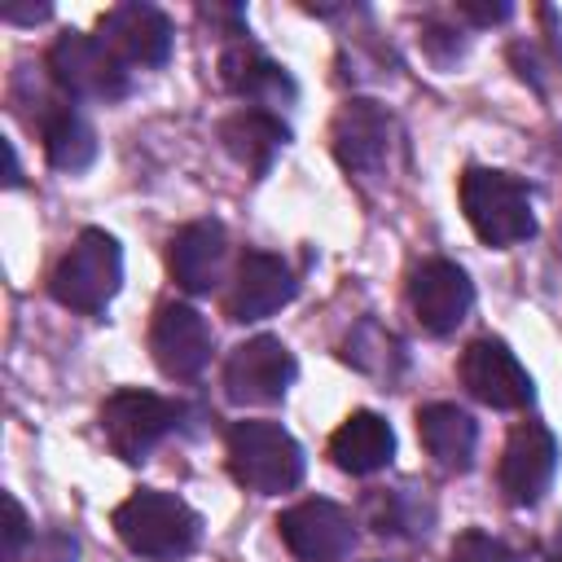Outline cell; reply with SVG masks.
I'll return each mask as SVG.
<instances>
[{"label":"cell","mask_w":562,"mask_h":562,"mask_svg":"<svg viewBox=\"0 0 562 562\" xmlns=\"http://www.w3.org/2000/svg\"><path fill=\"white\" fill-rule=\"evenodd\" d=\"M290 140V127L272 110H237L220 123V145L255 176H263L277 158V149Z\"/></svg>","instance_id":"44dd1931"},{"label":"cell","mask_w":562,"mask_h":562,"mask_svg":"<svg viewBox=\"0 0 562 562\" xmlns=\"http://www.w3.org/2000/svg\"><path fill=\"white\" fill-rule=\"evenodd\" d=\"M220 83L233 97L255 101V110H268L277 101H294V79L263 48H255L250 40H233L220 53Z\"/></svg>","instance_id":"ac0fdd59"},{"label":"cell","mask_w":562,"mask_h":562,"mask_svg":"<svg viewBox=\"0 0 562 562\" xmlns=\"http://www.w3.org/2000/svg\"><path fill=\"white\" fill-rule=\"evenodd\" d=\"M461 382L465 391L487 408H527L536 400L531 373L518 364V356L501 338H474L461 351Z\"/></svg>","instance_id":"9c48e42d"},{"label":"cell","mask_w":562,"mask_h":562,"mask_svg":"<svg viewBox=\"0 0 562 562\" xmlns=\"http://www.w3.org/2000/svg\"><path fill=\"white\" fill-rule=\"evenodd\" d=\"M26 540H31L26 509L18 505V496H13V492H4V549H0V558H4V562H18V558H22V549H26Z\"/></svg>","instance_id":"cb8c5ba5"},{"label":"cell","mask_w":562,"mask_h":562,"mask_svg":"<svg viewBox=\"0 0 562 562\" xmlns=\"http://www.w3.org/2000/svg\"><path fill=\"white\" fill-rule=\"evenodd\" d=\"M176 417H180V404H171L154 391L127 386L101 404V435L114 448V457L136 465L176 430Z\"/></svg>","instance_id":"8992f818"},{"label":"cell","mask_w":562,"mask_h":562,"mask_svg":"<svg viewBox=\"0 0 562 562\" xmlns=\"http://www.w3.org/2000/svg\"><path fill=\"white\" fill-rule=\"evenodd\" d=\"M299 294V281L290 272V263L281 255L268 250H246L233 277V290L224 299V312L233 321H263L272 312H281L290 299Z\"/></svg>","instance_id":"9a60e30c"},{"label":"cell","mask_w":562,"mask_h":562,"mask_svg":"<svg viewBox=\"0 0 562 562\" xmlns=\"http://www.w3.org/2000/svg\"><path fill=\"white\" fill-rule=\"evenodd\" d=\"M0 149H4V184L13 189V184H22V167H18V154H13V140H0Z\"/></svg>","instance_id":"83f0119b"},{"label":"cell","mask_w":562,"mask_h":562,"mask_svg":"<svg viewBox=\"0 0 562 562\" xmlns=\"http://www.w3.org/2000/svg\"><path fill=\"white\" fill-rule=\"evenodd\" d=\"M101 40L132 66H162L171 57V22L162 9L127 0L105 9L101 18Z\"/></svg>","instance_id":"2e32d148"},{"label":"cell","mask_w":562,"mask_h":562,"mask_svg":"<svg viewBox=\"0 0 562 562\" xmlns=\"http://www.w3.org/2000/svg\"><path fill=\"white\" fill-rule=\"evenodd\" d=\"M417 439L426 448V457L443 470V474H465L474 465V443H479V426L465 408L457 404H426L417 408Z\"/></svg>","instance_id":"d6986e66"},{"label":"cell","mask_w":562,"mask_h":562,"mask_svg":"<svg viewBox=\"0 0 562 562\" xmlns=\"http://www.w3.org/2000/svg\"><path fill=\"white\" fill-rule=\"evenodd\" d=\"M149 351L167 378H198L202 364L211 360L206 316L189 303H162L154 316V329H149Z\"/></svg>","instance_id":"4fadbf2b"},{"label":"cell","mask_w":562,"mask_h":562,"mask_svg":"<svg viewBox=\"0 0 562 562\" xmlns=\"http://www.w3.org/2000/svg\"><path fill=\"white\" fill-rule=\"evenodd\" d=\"M549 562H562V522L553 531V544H549Z\"/></svg>","instance_id":"f1b7e54d"},{"label":"cell","mask_w":562,"mask_h":562,"mask_svg":"<svg viewBox=\"0 0 562 562\" xmlns=\"http://www.w3.org/2000/svg\"><path fill=\"white\" fill-rule=\"evenodd\" d=\"M452 562H518V553H514L505 540H496V536L470 527V531H461V536L452 540Z\"/></svg>","instance_id":"603a6c76"},{"label":"cell","mask_w":562,"mask_h":562,"mask_svg":"<svg viewBox=\"0 0 562 562\" xmlns=\"http://www.w3.org/2000/svg\"><path fill=\"white\" fill-rule=\"evenodd\" d=\"M391 136H395L391 110L378 105V101L356 97L334 119V158L356 180H382L386 158H391Z\"/></svg>","instance_id":"ba28073f"},{"label":"cell","mask_w":562,"mask_h":562,"mask_svg":"<svg viewBox=\"0 0 562 562\" xmlns=\"http://www.w3.org/2000/svg\"><path fill=\"white\" fill-rule=\"evenodd\" d=\"M558 470V439L544 422H518L501 452V492L514 505H536Z\"/></svg>","instance_id":"8fae6325"},{"label":"cell","mask_w":562,"mask_h":562,"mask_svg":"<svg viewBox=\"0 0 562 562\" xmlns=\"http://www.w3.org/2000/svg\"><path fill=\"white\" fill-rule=\"evenodd\" d=\"M461 211L470 220V228L479 233V241L505 250L518 246L536 233V215H531V193L518 176L496 171V167H465L461 176Z\"/></svg>","instance_id":"7a4b0ae2"},{"label":"cell","mask_w":562,"mask_h":562,"mask_svg":"<svg viewBox=\"0 0 562 562\" xmlns=\"http://www.w3.org/2000/svg\"><path fill=\"white\" fill-rule=\"evenodd\" d=\"M342 360L356 364V369H364V373L391 378V364H386V360H400V342H395L382 325L360 321V325L347 334V342H342Z\"/></svg>","instance_id":"7402d4cb"},{"label":"cell","mask_w":562,"mask_h":562,"mask_svg":"<svg viewBox=\"0 0 562 562\" xmlns=\"http://www.w3.org/2000/svg\"><path fill=\"white\" fill-rule=\"evenodd\" d=\"M457 13H465V18L479 22V26H492V22H505L514 9H509V4H474V0H461Z\"/></svg>","instance_id":"484cf974"},{"label":"cell","mask_w":562,"mask_h":562,"mask_svg":"<svg viewBox=\"0 0 562 562\" xmlns=\"http://www.w3.org/2000/svg\"><path fill=\"white\" fill-rule=\"evenodd\" d=\"M114 531L140 558H149V562H176V558H189L198 549L202 518L176 492L140 487V492H132L114 509Z\"/></svg>","instance_id":"6da1fadb"},{"label":"cell","mask_w":562,"mask_h":562,"mask_svg":"<svg viewBox=\"0 0 562 562\" xmlns=\"http://www.w3.org/2000/svg\"><path fill=\"white\" fill-rule=\"evenodd\" d=\"M408 303L426 334H452L474 307V285L452 259H426L408 281Z\"/></svg>","instance_id":"7c38bea8"},{"label":"cell","mask_w":562,"mask_h":562,"mask_svg":"<svg viewBox=\"0 0 562 562\" xmlns=\"http://www.w3.org/2000/svg\"><path fill=\"white\" fill-rule=\"evenodd\" d=\"M224 259H228V237L220 220H193L171 237L167 263L171 277L189 290V294H211L224 277Z\"/></svg>","instance_id":"e0dca14e"},{"label":"cell","mask_w":562,"mask_h":562,"mask_svg":"<svg viewBox=\"0 0 562 562\" xmlns=\"http://www.w3.org/2000/svg\"><path fill=\"white\" fill-rule=\"evenodd\" d=\"M48 13H53L48 4H35V9H18V4H4V9H0V18H4V22H44Z\"/></svg>","instance_id":"4316f807"},{"label":"cell","mask_w":562,"mask_h":562,"mask_svg":"<svg viewBox=\"0 0 562 562\" xmlns=\"http://www.w3.org/2000/svg\"><path fill=\"white\" fill-rule=\"evenodd\" d=\"M31 101H35V114H31L26 123L40 127L48 162H53L57 171H83V167H92V158H97V132H92V123L66 101V92H61V88H57V92L35 88Z\"/></svg>","instance_id":"5bb4252c"},{"label":"cell","mask_w":562,"mask_h":562,"mask_svg":"<svg viewBox=\"0 0 562 562\" xmlns=\"http://www.w3.org/2000/svg\"><path fill=\"white\" fill-rule=\"evenodd\" d=\"M303 448L277 422H237L228 430V474L259 496L290 492L303 479Z\"/></svg>","instance_id":"277c9868"},{"label":"cell","mask_w":562,"mask_h":562,"mask_svg":"<svg viewBox=\"0 0 562 562\" xmlns=\"http://www.w3.org/2000/svg\"><path fill=\"white\" fill-rule=\"evenodd\" d=\"M294 378H299L294 351L281 338L259 334V338H246L241 347H233V356L224 364V395L233 404H277Z\"/></svg>","instance_id":"52a82bcc"},{"label":"cell","mask_w":562,"mask_h":562,"mask_svg":"<svg viewBox=\"0 0 562 562\" xmlns=\"http://www.w3.org/2000/svg\"><path fill=\"white\" fill-rule=\"evenodd\" d=\"M285 549L299 562H347L356 544V522L334 501H299L277 518Z\"/></svg>","instance_id":"30bf717a"},{"label":"cell","mask_w":562,"mask_h":562,"mask_svg":"<svg viewBox=\"0 0 562 562\" xmlns=\"http://www.w3.org/2000/svg\"><path fill=\"white\" fill-rule=\"evenodd\" d=\"M329 457L347 474H378L395 457V435L378 413L360 408L329 435Z\"/></svg>","instance_id":"ffe728a7"},{"label":"cell","mask_w":562,"mask_h":562,"mask_svg":"<svg viewBox=\"0 0 562 562\" xmlns=\"http://www.w3.org/2000/svg\"><path fill=\"white\" fill-rule=\"evenodd\" d=\"M75 558H79V544L66 531H44L35 540V562H75Z\"/></svg>","instance_id":"d4e9b609"},{"label":"cell","mask_w":562,"mask_h":562,"mask_svg":"<svg viewBox=\"0 0 562 562\" xmlns=\"http://www.w3.org/2000/svg\"><path fill=\"white\" fill-rule=\"evenodd\" d=\"M119 285H123V250L105 228H83L48 277L53 299L83 316L105 312Z\"/></svg>","instance_id":"3957f363"},{"label":"cell","mask_w":562,"mask_h":562,"mask_svg":"<svg viewBox=\"0 0 562 562\" xmlns=\"http://www.w3.org/2000/svg\"><path fill=\"white\" fill-rule=\"evenodd\" d=\"M44 70L66 97H88V101H119L132 88L127 61L101 35H83V31L57 35L48 44Z\"/></svg>","instance_id":"5b68a950"}]
</instances>
